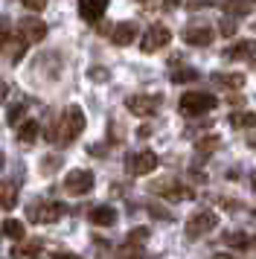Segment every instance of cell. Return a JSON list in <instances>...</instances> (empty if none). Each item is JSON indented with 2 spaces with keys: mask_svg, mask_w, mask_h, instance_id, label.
I'll list each match as a JSON object with an SVG mask.
<instances>
[{
  "mask_svg": "<svg viewBox=\"0 0 256 259\" xmlns=\"http://www.w3.org/2000/svg\"><path fill=\"white\" fill-rule=\"evenodd\" d=\"M81 131H84V111L79 105H70L61 114V119H58V128H47V140L67 146V143H73L79 137Z\"/></svg>",
  "mask_w": 256,
  "mask_h": 259,
  "instance_id": "6da1fadb",
  "label": "cell"
},
{
  "mask_svg": "<svg viewBox=\"0 0 256 259\" xmlns=\"http://www.w3.org/2000/svg\"><path fill=\"white\" fill-rule=\"evenodd\" d=\"M216 105H219V99L212 94H204V91H189V94H184L181 102H178L181 114H186V117H201V114L212 111Z\"/></svg>",
  "mask_w": 256,
  "mask_h": 259,
  "instance_id": "7a4b0ae2",
  "label": "cell"
},
{
  "mask_svg": "<svg viewBox=\"0 0 256 259\" xmlns=\"http://www.w3.org/2000/svg\"><path fill=\"white\" fill-rule=\"evenodd\" d=\"M216 224H219V215L212 210H198L186 219V236L189 239H201L204 233L216 230Z\"/></svg>",
  "mask_w": 256,
  "mask_h": 259,
  "instance_id": "3957f363",
  "label": "cell"
},
{
  "mask_svg": "<svg viewBox=\"0 0 256 259\" xmlns=\"http://www.w3.org/2000/svg\"><path fill=\"white\" fill-rule=\"evenodd\" d=\"M26 212H29V222H35V224H53L64 215V204H58V201H41L38 204L35 201Z\"/></svg>",
  "mask_w": 256,
  "mask_h": 259,
  "instance_id": "277c9868",
  "label": "cell"
},
{
  "mask_svg": "<svg viewBox=\"0 0 256 259\" xmlns=\"http://www.w3.org/2000/svg\"><path fill=\"white\" fill-rule=\"evenodd\" d=\"M93 184H96V178H93L91 169H70L67 178H64V189L70 195H88Z\"/></svg>",
  "mask_w": 256,
  "mask_h": 259,
  "instance_id": "5b68a950",
  "label": "cell"
},
{
  "mask_svg": "<svg viewBox=\"0 0 256 259\" xmlns=\"http://www.w3.org/2000/svg\"><path fill=\"white\" fill-rule=\"evenodd\" d=\"M160 96L154 94H134L125 99V108L134 114V117H151V114H157V108H160Z\"/></svg>",
  "mask_w": 256,
  "mask_h": 259,
  "instance_id": "8992f818",
  "label": "cell"
},
{
  "mask_svg": "<svg viewBox=\"0 0 256 259\" xmlns=\"http://www.w3.org/2000/svg\"><path fill=\"white\" fill-rule=\"evenodd\" d=\"M157 154L154 152H131L125 157V172L128 175H149L157 169Z\"/></svg>",
  "mask_w": 256,
  "mask_h": 259,
  "instance_id": "52a82bcc",
  "label": "cell"
},
{
  "mask_svg": "<svg viewBox=\"0 0 256 259\" xmlns=\"http://www.w3.org/2000/svg\"><path fill=\"white\" fill-rule=\"evenodd\" d=\"M169 41H172V32H169L166 26L154 24V26L146 29V35H143V41H140V47H143V53H157V50H163Z\"/></svg>",
  "mask_w": 256,
  "mask_h": 259,
  "instance_id": "ba28073f",
  "label": "cell"
},
{
  "mask_svg": "<svg viewBox=\"0 0 256 259\" xmlns=\"http://www.w3.org/2000/svg\"><path fill=\"white\" fill-rule=\"evenodd\" d=\"M154 192L166 201H184V198H192V189H186L184 184H178L175 178H163L154 184Z\"/></svg>",
  "mask_w": 256,
  "mask_h": 259,
  "instance_id": "9c48e42d",
  "label": "cell"
},
{
  "mask_svg": "<svg viewBox=\"0 0 256 259\" xmlns=\"http://www.w3.org/2000/svg\"><path fill=\"white\" fill-rule=\"evenodd\" d=\"M18 35H23L29 44H41L47 35V24L41 18H23L21 24H18Z\"/></svg>",
  "mask_w": 256,
  "mask_h": 259,
  "instance_id": "30bf717a",
  "label": "cell"
},
{
  "mask_svg": "<svg viewBox=\"0 0 256 259\" xmlns=\"http://www.w3.org/2000/svg\"><path fill=\"white\" fill-rule=\"evenodd\" d=\"M140 35V29L134 21H119V24L111 29V41H114L116 47H128V44H134Z\"/></svg>",
  "mask_w": 256,
  "mask_h": 259,
  "instance_id": "8fae6325",
  "label": "cell"
},
{
  "mask_svg": "<svg viewBox=\"0 0 256 259\" xmlns=\"http://www.w3.org/2000/svg\"><path fill=\"white\" fill-rule=\"evenodd\" d=\"M105 9H108V0H79V15L88 24H99Z\"/></svg>",
  "mask_w": 256,
  "mask_h": 259,
  "instance_id": "7c38bea8",
  "label": "cell"
},
{
  "mask_svg": "<svg viewBox=\"0 0 256 259\" xmlns=\"http://www.w3.org/2000/svg\"><path fill=\"white\" fill-rule=\"evenodd\" d=\"M212 38H216V32H212L207 24L189 26V29L184 32V41L186 44H192V47H207V44H212Z\"/></svg>",
  "mask_w": 256,
  "mask_h": 259,
  "instance_id": "4fadbf2b",
  "label": "cell"
},
{
  "mask_svg": "<svg viewBox=\"0 0 256 259\" xmlns=\"http://www.w3.org/2000/svg\"><path fill=\"white\" fill-rule=\"evenodd\" d=\"M41 239H21L12 247V259H38L41 256Z\"/></svg>",
  "mask_w": 256,
  "mask_h": 259,
  "instance_id": "5bb4252c",
  "label": "cell"
},
{
  "mask_svg": "<svg viewBox=\"0 0 256 259\" xmlns=\"http://www.w3.org/2000/svg\"><path fill=\"white\" fill-rule=\"evenodd\" d=\"M26 47H29V41H26V38L23 35H18V32H15V35L9 38V41H6V44H3V53H6V59L12 61V64H18V61L23 59V56H26Z\"/></svg>",
  "mask_w": 256,
  "mask_h": 259,
  "instance_id": "9a60e30c",
  "label": "cell"
},
{
  "mask_svg": "<svg viewBox=\"0 0 256 259\" xmlns=\"http://www.w3.org/2000/svg\"><path fill=\"white\" fill-rule=\"evenodd\" d=\"M96 227H114L116 224V210L114 207H108V204H99V207H93L91 215H88Z\"/></svg>",
  "mask_w": 256,
  "mask_h": 259,
  "instance_id": "2e32d148",
  "label": "cell"
},
{
  "mask_svg": "<svg viewBox=\"0 0 256 259\" xmlns=\"http://www.w3.org/2000/svg\"><path fill=\"white\" fill-rule=\"evenodd\" d=\"M212 84L216 88H227V91H242L244 76L242 73H212Z\"/></svg>",
  "mask_w": 256,
  "mask_h": 259,
  "instance_id": "e0dca14e",
  "label": "cell"
},
{
  "mask_svg": "<svg viewBox=\"0 0 256 259\" xmlns=\"http://www.w3.org/2000/svg\"><path fill=\"white\" fill-rule=\"evenodd\" d=\"M253 53H256V44H253V41H236L233 47L224 50V59H230V61H239V59H253Z\"/></svg>",
  "mask_w": 256,
  "mask_h": 259,
  "instance_id": "ac0fdd59",
  "label": "cell"
},
{
  "mask_svg": "<svg viewBox=\"0 0 256 259\" xmlns=\"http://www.w3.org/2000/svg\"><path fill=\"white\" fill-rule=\"evenodd\" d=\"M18 204V184L15 181H3L0 184V207L3 210H12Z\"/></svg>",
  "mask_w": 256,
  "mask_h": 259,
  "instance_id": "d6986e66",
  "label": "cell"
},
{
  "mask_svg": "<svg viewBox=\"0 0 256 259\" xmlns=\"http://www.w3.org/2000/svg\"><path fill=\"white\" fill-rule=\"evenodd\" d=\"M38 134H41V125L35 119H23L21 125H18V140L21 143H35Z\"/></svg>",
  "mask_w": 256,
  "mask_h": 259,
  "instance_id": "ffe728a7",
  "label": "cell"
},
{
  "mask_svg": "<svg viewBox=\"0 0 256 259\" xmlns=\"http://www.w3.org/2000/svg\"><path fill=\"white\" fill-rule=\"evenodd\" d=\"M0 230L9 236V239H15V242H21L23 236H26V227H23V222H18V219H6Z\"/></svg>",
  "mask_w": 256,
  "mask_h": 259,
  "instance_id": "44dd1931",
  "label": "cell"
},
{
  "mask_svg": "<svg viewBox=\"0 0 256 259\" xmlns=\"http://www.w3.org/2000/svg\"><path fill=\"white\" fill-rule=\"evenodd\" d=\"M230 125L233 128H253L256 125V114L253 111H236L230 117Z\"/></svg>",
  "mask_w": 256,
  "mask_h": 259,
  "instance_id": "7402d4cb",
  "label": "cell"
},
{
  "mask_svg": "<svg viewBox=\"0 0 256 259\" xmlns=\"http://www.w3.org/2000/svg\"><path fill=\"white\" fill-rule=\"evenodd\" d=\"M195 79H198V70H192V67H175V70H172V82L175 84L195 82Z\"/></svg>",
  "mask_w": 256,
  "mask_h": 259,
  "instance_id": "603a6c76",
  "label": "cell"
},
{
  "mask_svg": "<svg viewBox=\"0 0 256 259\" xmlns=\"http://www.w3.org/2000/svg\"><path fill=\"white\" fill-rule=\"evenodd\" d=\"M224 12L227 15H247L250 12V3L247 0H224Z\"/></svg>",
  "mask_w": 256,
  "mask_h": 259,
  "instance_id": "cb8c5ba5",
  "label": "cell"
},
{
  "mask_svg": "<svg viewBox=\"0 0 256 259\" xmlns=\"http://www.w3.org/2000/svg\"><path fill=\"white\" fill-rule=\"evenodd\" d=\"M23 114H26V105H23V102L12 105V108H9V114H6L9 125H21V122H23Z\"/></svg>",
  "mask_w": 256,
  "mask_h": 259,
  "instance_id": "d4e9b609",
  "label": "cell"
},
{
  "mask_svg": "<svg viewBox=\"0 0 256 259\" xmlns=\"http://www.w3.org/2000/svg\"><path fill=\"white\" fill-rule=\"evenodd\" d=\"M216 146H219V137H207V140L195 143V152L198 154H209V152H216Z\"/></svg>",
  "mask_w": 256,
  "mask_h": 259,
  "instance_id": "484cf974",
  "label": "cell"
},
{
  "mask_svg": "<svg viewBox=\"0 0 256 259\" xmlns=\"http://www.w3.org/2000/svg\"><path fill=\"white\" fill-rule=\"evenodd\" d=\"M146 236H149V227H134V230L128 233V242H131V245H143Z\"/></svg>",
  "mask_w": 256,
  "mask_h": 259,
  "instance_id": "4316f807",
  "label": "cell"
},
{
  "mask_svg": "<svg viewBox=\"0 0 256 259\" xmlns=\"http://www.w3.org/2000/svg\"><path fill=\"white\" fill-rule=\"evenodd\" d=\"M9 38H12L9 21H6V18H0V47H3V44H6V41H9Z\"/></svg>",
  "mask_w": 256,
  "mask_h": 259,
  "instance_id": "83f0119b",
  "label": "cell"
},
{
  "mask_svg": "<svg viewBox=\"0 0 256 259\" xmlns=\"http://www.w3.org/2000/svg\"><path fill=\"white\" fill-rule=\"evenodd\" d=\"M227 239H230L233 247H250V242H247V236L244 233H233V236H227Z\"/></svg>",
  "mask_w": 256,
  "mask_h": 259,
  "instance_id": "f1b7e54d",
  "label": "cell"
},
{
  "mask_svg": "<svg viewBox=\"0 0 256 259\" xmlns=\"http://www.w3.org/2000/svg\"><path fill=\"white\" fill-rule=\"evenodd\" d=\"M26 9H32V12H44L47 9V0H21Z\"/></svg>",
  "mask_w": 256,
  "mask_h": 259,
  "instance_id": "f546056e",
  "label": "cell"
},
{
  "mask_svg": "<svg viewBox=\"0 0 256 259\" xmlns=\"http://www.w3.org/2000/svg\"><path fill=\"white\" fill-rule=\"evenodd\" d=\"M219 29H221V35H233V32H236V21H230V18H224Z\"/></svg>",
  "mask_w": 256,
  "mask_h": 259,
  "instance_id": "4dcf8cb0",
  "label": "cell"
},
{
  "mask_svg": "<svg viewBox=\"0 0 256 259\" xmlns=\"http://www.w3.org/2000/svg\"><path fill=\"white\" fill-rule=\"evenodd\" d=\"M53 259H81L79 253H53Z\"/></svg>",
  "mask_w": 256,
  "mask_h": 259,
  "instance_id": "1f68e13d",
  "label": "cell"
},
{
  "mask_svg": "<svg viewBox=\"0 0 256 259\" xmlns=\"http://www.w3.org/2000/svg\"><path fill=\"white\" fill-rule=\"evenodd\" d=\"M6 94H9V84H6V82H3V79H0V102L6 99Z\"/></svg>",
  "mask_w": 256,
  "mask_h": 259,
  "instance_id": "d6a6232c",
  "label": "cell"
},
{
  "mask_svg": "<svg viewBox=\"0 0 256 259\" xmlns=\"http://www.w3.org/2000/svg\"><path fill=\"white\" fill-rule=\"evenodd\" d=\"M91 76H93V79H96V82H102V79H105V76H108V73H105V70H91Z\"/></svg>",
  "mask_w": 256,
  "mask_h": 259,
  "instance_id": "836d02e7",
  "label": "cell"
},
{
  "mask_svg": "<svg viewBox=\"0 0 256 259\" xmlns=\"http://www.w3.org/2000/svg\"><path fill=\"white\" fill-rule=\"evenodd\" d=\"M212 259H236V256H230V253H216Z\"/></svg>",
  "mask_w": 256,
  "mask_h": 259,
  "instance_id": "e575fe53",
  "label": "cell"
},
{
  "mask_svg": "<svg viewBox=\"0 0 256 259\" xmlns=\"http://www.w3.org/2000/svg\"><path fill=\"white\" fill-rule=\"evenodd\" d=\"M250 187L256 189V172H250Z\"/></svg>",
  "mask_w": 256,
  "mask_h": 259,
  "instance_id": "d590c367",
  "label": "cell"
},
{
  "mask_svg": "<svg viewBox=\"0 0 256 259\" xmlns=\"http://www.w3.org/2000/svg\"><path fill=\"white\" fill-rule=\"evenodd\" d=\"M250 146H253V149H256V137H253V143H250Z\"/></svg>",
  "mask_w": 256,
  "mask_h": 259,
  "instance_id": "8d00e7d4",
  "label": "cell"
},
{
  "mask_svg": "<svg viewBox=\"0 0 256 259\" xmlns=\"http://www.w3.org/2000/svg\"><path fill=\"white\" fill-rule=\"evenodd\" d=\"M253 67H256V56H253Z\"/></svg>",
  "mask_w": 256,
  "mask_h": 259,
  "instance_id": "74e56055",
  "label": "cell"
},
{
  "mask_svg": "<svg viewBox=\"0 0 256 259\" xmlns=\"http://www.w3.org/2000/svg\"><path fill=\"white\" fill-rule=\"evenodd\" d=\"M253 215H256V207H253Z\"/></svg>",
  "mask_w": 256,
  "mask_h": 259,
  "instance_id": "f35d334b",
  "label": "cell"
}]
</instances>
